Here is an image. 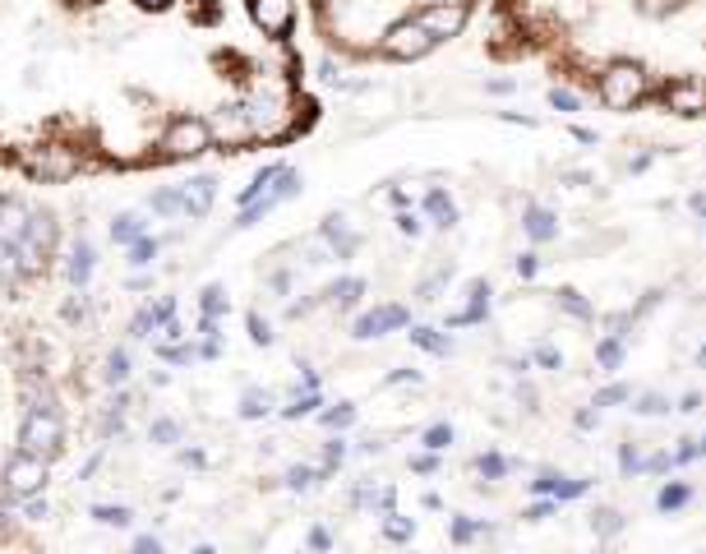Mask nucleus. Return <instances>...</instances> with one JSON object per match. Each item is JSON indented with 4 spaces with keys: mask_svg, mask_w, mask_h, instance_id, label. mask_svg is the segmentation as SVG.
<instances>
[{
    "mask_svg": "<svg viewBox=\"0 0 706 554\" xmlns=\"http://www.w3.org/2000/svg\"><path fill=\"white\" fill-rule=\"evenodd\" d=\"M314 19H319V28H324L328 42H342L347 37V28L356 24V14L365 10V0H310ZM471 10H476V0H430V14H425V37H430L434 47L439 42H448V37H457L462 28H467Z\"/></svg>",
    "mask_w": 706,
    "mask_h": 554,
    "instance_id": "f03ea898",
    "label": "nucleus"
},
{
    "mask_svg": "<svg viewBox=\"0 0 706 554\" xmlns=\"http://www.w3.org/2000/svg\"><path fill=\"white\" fill-rule=\"evenodd\" d=\"M56 245V213L0 190V301H28V291L42 287L56 268Z\"/></svg>",
    "mask_w": 706,
    "mask_h": 554,
    "instance_id": "f257e3e1",
    "label": "nucleus"
}]
</instances>
